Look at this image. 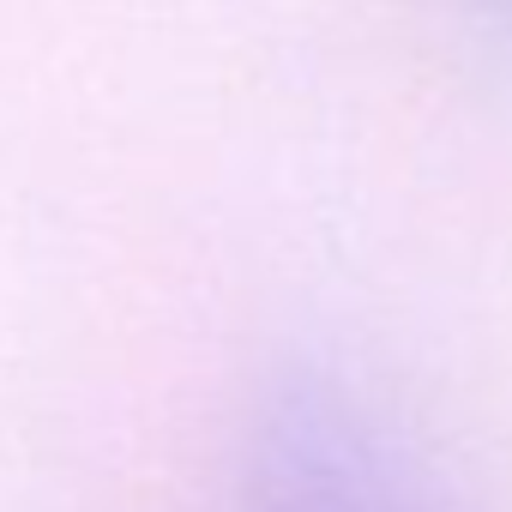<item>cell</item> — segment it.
Instances as JSON below:
<instances>
[{
  "mask_svg": "<svg viewBox=\"0 0 512 512\" xmlns=\"http://www.w3.org/2000/svg\"><path fill=\"white\" fill-rule=\"evenodd\" d=\"M392 494L398 476L344 398L320 386L278 398L253 446L247 512H380Z\"/></svg>",
  "mask_w": 512,
  "mask_h": 512,
  "instance_id": "cell-1",
  "label": "cell"
},
{
  "mask_svg": "<svg viewBox=\"0 0 512 512\" xmlns=\"http://www.w3.org/2000/svg\"><path fill=\"white\" fill-rule=\"evenodd\" d=\"M380 512H404V494H392V500H386V506H380Z\"/></svg>",
  "mask_w": 512,
  "mask_h": 512,
  "instance_id": "cell-2",
  "label": "cell"
}]
</instances>
